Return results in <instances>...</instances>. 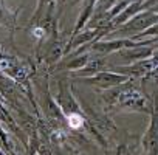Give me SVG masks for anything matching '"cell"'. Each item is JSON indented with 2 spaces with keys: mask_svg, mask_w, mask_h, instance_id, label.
I'll return each mask as SVG.
<instances>
[{
  "mask_svg": "<svg viewBox=\"0 0 158 155\" xmlns=\"http://www.w3.org/2000/svg\"><path fill=\"white\" fill-rule=\"evenodd\" d=\"M68 124H70V127H73V129H77L79 126L82 124V118L79 116V115H70L68 116Z\"/></svg>",
  "mask_w": 158,
  "mask_h": 155,
  "instance_id": "cell-1",
  "label": "cell"
}]
</instances>
